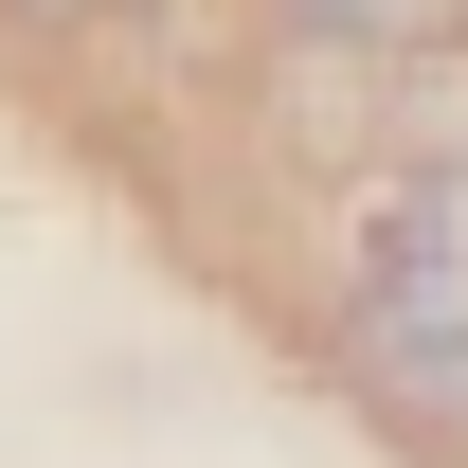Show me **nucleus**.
<instances>
[{"label": "nucleus", "mask_w": 468, "mask_h": 468, "mask_svg": "<svg viewBox=\"0 0 468 468\" xmlns=\"http://www.w3.org/2000/svg\"><path fill=\"white\" fill-rule=\"evenodd\" d=\"M343 378L397 432H432V451H468V271H378L360 252V306H343Z\"/></svg>", "instance_id": "nucleus-1"}, {"label": "nucleus", "mask_w": 468, "mask_h": 468, "mask_svg": "<svg viewBox=\"0 0 468 468\" xmlns=\"http://www.w3.org/2000/svg\"><path fill=\"white\" fill-rule=\"evenodd\" d=\"M360 252L378 271H468V163H397L360 198Z\"/></svg>", "instance_id": "nucleus-2"}, {"label": "nucleus", "mask_w": 468, "mask_h": 468, "mask_svg": "<svg viewBox=\"0 0 468 468\" xmlns=\"http://www.w3.org/2000/svg\"><path fill=\"white\" fill-rule=\"evenodd\" d=\"M324 55H468V0H289Z\"/></svg>", "instance_id": "nucleus-3"}, {"label": "nucleus", "mask_w": 468, "mask_h": 468, "mask_svg": "<svg viewBox=\"0 0 468 468\" xmlns=\"http://www.w3.org/2000/svg\"><path fill=\"white\" fill-rule=\"evenodd\" d=\"M18 18H90V0H18Z\"/></svg>", "instance_id": "nucleus-4"}]
</instances>
